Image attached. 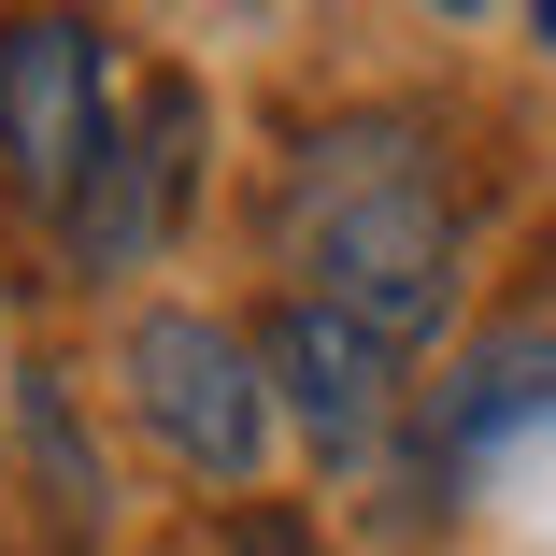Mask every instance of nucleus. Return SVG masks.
Listing matches in <instances>:
<instances>
[{"label": "nucleus", "instance_id": "obj_1", "mask_svg": "<svg viewBox=\"0 0 556 556\" xmlns=\"http://www.w3.org/2000/svg\"><path fill=\"white\" fill-rule=\"evenodd\" d=\"M271 243H286V300L371 328L386 357L442 343L457 314V186H442L428 129L400 115H328L300 157H286V200H271Z\"/></svg>", "mask_w": 556, "mask_h": 556}, {"label": "nucleus", "instance_id": "obj_2", "mask_svg": "<svg viewBox=\"0 0 556 556\" xmlns=\"http://www.w3.org/2000/svg\"><path fill=\"white\" fill-rule=\"evenodd\" d=\"M129 414L172 471L200 485H243L271 457V386H257V343L214 314H129Z\"/></svg>", "mask_w": 556, "mask_h": 556}, {"label": "nucleus", "instance_id": "obj_3", "mask_svg": "<svg viewBox=\"0 0 556 556\" xmlns=\"http://www.w3.org/2000/svg\"><path fill=\"white\" fill-rule=\"evenodd\" d=\"M100 29L86 15H15L0 29V172L29 214H72L100 172Z\"/></svg>", "mask_w": 556, "mask_h": 556}, {"label": "nucleus", "instance_id": "obj_4", "mask_svg": "<svg viewBox=\"0 0 556 556\" xmlns=\"http://www.w3.org/2000/svg\"><path fill=\"white\" fill-rule=\"evenodd\" d=\"M186 200H200V86L172 72V86H143L129 115L100 129V172H86V200L58 214V229H72L86 271H143L186 229Z\"/></svg>", "mask_w": 556, "mask_h": 556}, {"label": "nucleus", "instance_id": "obj_5", "mask_svg": "<svg viewBox=\"0 0 556 556\" xmlns=\"http://www.w3.org/2000/svg\"><path fill=\"white\" fill-rule=\"evenodd\" d=\"M257 386L286 400V428L314 442V457H371L386 442V414H400V357L371 343V328H343V314H314V300H286L271 314V343H257Z\"/></svg>", "mask_w": 556, "mask_h": 556}, {"label": "nucleus", "instance_id": "obj_6", "mask_svg": "<svg viewBox=\"0 0 556 556\" xmlns=\"http://www.w3.org/2000/svg\"><path fill=\"white\" fill-rule=\"evenodd\" d=\"M542 414H556V328H514V343H485L471 386L442 400V442H457V457H485L500 428H542Z\"/></svg>", "mask_w": 556, "mask_h": 556}, {"label": "nucleus", "instance_id": "obj_7", "mask_svg": "<svg viewBox=\"0 0 556 556\" xmlns=\"http://www.w3.org/2000/svg\"><path fill=\"white\" fill-rule=\"evenodd\" d=\"M229 556H314V528H300V514H243V528H229Z\"/></svg>", "mask_w": 556, "mask_h": 556}, {"label": "nucleus", "instance_id": "obj_8", "mask_svg": "<svg viewBox=\"0 0 556 556\" xmlns=\"http://www.w3.org/2000/svg\"><path fill=\"white\" fill-rule=\"evenodd\" d=\"M528 29H542V43H556V0H542V15H528Z\"/></svg>", "mask_w": 556, "mask_h": 556}]
</instances>
